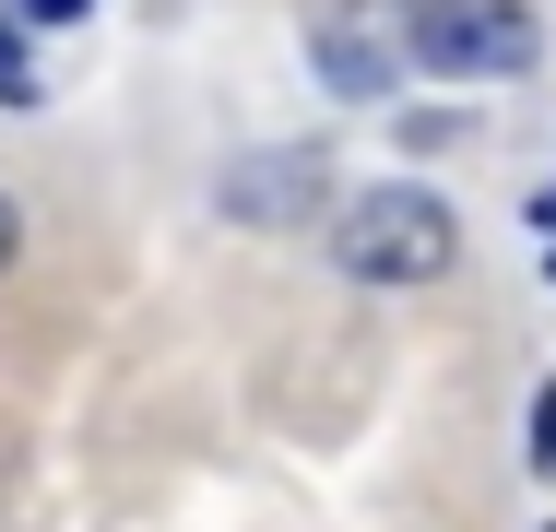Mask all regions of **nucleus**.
<instances>
[{
  "instance_id": "6e6552de",
  "label": "nucleus",
  "mask_w": 556,
  "mask_h": 532,
  "mask_svg": "<svg viewBox=\"0 0 556 532\" xmlns=\"http://www.w3.org/2000/svg\"><path fill=\"white\" fill-rule=\"evenodd\" d=\"M12 249H24V213H12V190H0V273H12Z\"/></svg>"
},
{
  "instance_id": "39448f33",
  "label": "nucleus",
  "mask_w": 556,
  "mask_h": 532,
  "mask_svg": "<svg viewBox=\"0 0 556 532\" xmlns=\"http://www.w3.org/2000/svg\"><path fill=\"white\" fill-rule=\"evenodd\" d=\"M0 106H36V72H24V36L0 24Z\"/></svg>"
},
{
  "instance_id": "7ed1b4c3",
  "label": "nucleus",
  "mask_w": 556,
  "mask_h": 532,
  "mask_svg": "<svg viewBox=\"0 0 556 532\" xmlns=\"http://www.w3.org/2000/svg\"><path fill=\"white\" fill-rule=\"evenodd\" d=\"M332 202V154H249V166H225V213L237 225H308V213Z\"/></svg>"
},
{
  "instance_id": "f257e3e1",
  "label": "nucleus",
  "mask_w": 556,
  "mask_h": 532,
  "mask_svg": "<svg viewBox=\"0 0 556 532\" xmlns=\"http://www.w3.org/2000/svg\"><path fill=\"white\" fill-rule=\"evenodd\" d=\"M332 261L355 273V284H379V296H415V284H439L450 261H462V225H450L439 190H355V202L332 213Z\"/></svg>"
},
{
  "instance_id": "f03ea898",
  "label": "nucleus",
  "mask_w": 556,
  "mask_h": 532,
  "mask_svg": "<svg viewBox=\"0 0 556 532\" xmlns=\"http://www.w3.org/2000/svg\"><path fill=\"white\" fill-rule=\"evenodd\" d=\"M403 36H415V60L450 72V84H509V72H533L545 60V24L521 12V0H403Z\"/></svg>"
},
{
  "instance_id": "423d86ee",
  "label": "nucleus",
  "mask_w": 556,
  "mask_h": 532,
  "mask_svg": "<svg viewBox=\"0 0 556 532\" xmlns=\"http://www.w3.org/2000/svg\"><path fill=\"white\" fill-rule=\"evenodd\" d=\"M533 461H556V391L533 403Z\"/></svg>"
},
{
  "instance_id": "1a4fd4ad",
  "label": "nucleus",
  "mask_w": 556,
  "mask_h": 532,
  "mask_svg": "<svg viewBox=\"0 0 556 532\" xmlns=\"http://www.w3.org/2000/svg\"><path fill=\"white\" fill-rule=\"evenodd\" d=\"M533 225H545V237H556V190H545V202H533Z\"/></svg>"
},
{
  "instance_id": "0eeeda50",
  "label": "nucleus",
  "mask_w": 556,
  "mask_h": 532,
  "mask_svg": "<svg viewBox=\"0 0 556 532\" xmlns=\"http://www.w3.org/2000/svg\"><path fill=\"white\" fill-rule=\"evenodd\" d=\"M24 24H84V0H24Z\"/></svg>"
},
{
  "instance_id": "20e7f679",
  "label": "nucleus",
  "mask_w": 556,
  "mask_h": 532,
  "mask_svg": "<svg viewBox=\"0 0 556 532\" xmlns=\"http://www.w3.org/2000/svg\"><path fill=\"white\" fill-rule=\"evenodd\" d=\"M403 60H415L403 24H391V36H367V24H320V84H332V96H391Z\"/></svg>"
}]
</instances>
